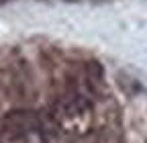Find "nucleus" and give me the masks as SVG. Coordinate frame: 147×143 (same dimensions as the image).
Wrapping results in <instances>:
<instances>
[{
	"instance_id": "obj_1",
	"label": "nucleus",
	"mask_w": 147,
	"mask_h": 143,
	"mask_svg": "<svg viewBox=\"0 0 147 143\" xmlns=\"http://www.w3.org/2000/svg\"><path fill=\"white\" fill-rule=\"evenodd\" d=\"M2 129H4V133L10 141L18 143V141H25V139H29L37 133L41 135L43 121L27 109H14L6 115V119L2 123Z\"/></svg>"
}]
</instances>
